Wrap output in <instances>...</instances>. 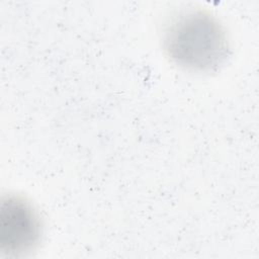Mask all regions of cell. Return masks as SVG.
<instances>
[{
	"label": "cell",
	"mask_w": 259,
	"mask_h": 259,
	"mask_svg": "<svg viewBox=\"0 0 259 259\" xmlns=\"http://www.w3.org/2000/svg\"><path fill=\"white\" fill-rule=\"evenodd\" d=\"M41 222L37 211L24 198L8 195L1 201L0 245L9 256L35 249L40 241Z\"/></svg>",
	"instance_id": "obj_2"
},
{
	"label": "cell",
	"mask_w": 259,
	"mask_h": 259,
	"mask_svg": "<svg viewBox=\"0 0 259 259\" xmlns=\"http://www.w3.org/2000/svg\"><path fill=\"white\" fill-rule=\"evenodd\" d=\"M162 44L175 65L198 73L217 70L230 51L224 26L214 16L199 9L173 16L163 30Z\"/></svg>",
	"instance_id": "obj_1"
}]
</instances>
